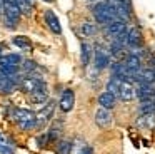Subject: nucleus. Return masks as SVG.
<instances>
[{
    "label": "nucleus",
    "mask_w": 155,
    "mask_h": 154,
    "mask_svg": "<svg viewBox=\"0 0 155 154\" xmlns=\"http://www.w3.org/2000/svg\"><path fill=\"white\" fill-rule=\"evenodd\" d=\"M92 13H94L97 23L105 25V27L110 22H114V20H122L120 17H118V12H117V9H115V5L110 0H100L98 3H95V5L92 7Z\"/></svg>",
    "instance_id": "f257e3e1"
},
{
    "label": "nucleus",
    "mask_w": 155,
    "mask_h": 154,
    "mask_svg": "<svg viewBox=\"0 0 155 154\" xmlns=\"http://www.w3.org/2000/svg\"><path fill=\"white\" fill-rule=\"evenodd\" d=\"M12 117L22 131H30L37 127V114L28 109H14Z\"/></svg>",
    "instance_id": "f03ea898"
},
{
    "label": "nucleus",
    "mask_w": 155,
    "mask_h": 154,
    "mask_svg": "<svg viewBox=\"0 0 155 154\" xmlns=\"http://www.w3.org/2000/svg\"><path fill=\"white\" fill-rule=\"evenodd\" d=\"M4 15H5V27L7 29H15L17 22L20 20L22 12L15 0H4Z\"/></svg>",
    "instance_id": "7ed1b4c3"
},
{
    "label": "nucleus",
    "mask_w": 155,
    "mask_h": 154,
    "mask_svg": "<svg viewBox=\"0 0 155 154\" xmlns=\"http://www.w3.org/2000/svg\"><path fill=\"white\" fill-rule=\"evenodd\" d=\"M44 86H47L45 80L40 75H37V74H27V75L20 77V84H18V87L27 94L35 92V90L42 89Z\"/></svg>",
    "instance_id": "20e7f679"
},
{
    "label": "nucleus",
    "mask_w": 155,
    "mask_h": 154,
    "mask_svg": "<svg viewBox=\"0 0 155 154\" xmlns=\"http://www.w3.org/2000/svg\"><path fill=\"white\" fill-rule=\"evenodd\" d=\"M20 84V79L17 75H5L0 72V94L2 96H8L12 94Z\"/></svg>",
    "instance_id": "39448f33"
},
{
    "label": "nucleus",
    "mask_w": 155,
    "mask_h": 154,
    "mask_svg": "<svg viewBox=\"0 0 155 154\" xmlns=\"http://www.w3.org/2000/svg\"><path fill=\"white\" fill-rule=\"evenodd\" d=\"M124 62V65L127 67V70L132 74V77H135L138 72L142 70V59H140V55L138 54H127L125 55V59L122 60Z\"/></svg>",
    "instance_id": "423d86ee"
},
{
    "label": "nucleus",
    "mask_w": 155,
    "mask_h": 154,
    "mask_svg": "<svg viewBox=\"0 0 155 154\" xmlns=\"http://www.w3.org/2000/svg\"><path fill=\"white\" fill-rule=\"evenodd\" d=\"M54 110H55V102H54V100H48V102H45V106L37 112V127H44L45 124H47L48 121L52 119V116H54Z\"/></svg>",
    "instance_id": "0eeeda50"
},
{
    "label": "nucleus",
    "mask_w": 155,
    "mask_h": 154,
    "mask_svg": "<svg viewBox=\"0 0 155 154\" xmlns=\"http://www.w3.org/2000/svg\"><path fill=\"white\" fill-rule=\"evenodd\" d=\"M94 67L97 70H104L108 67V52L102 45L94 47Z\"/></svg>",
    "instance_id": "6e6552de"
},
{
    "label": "nucleus",
    "mask_w": 155,
    "mask_h": 154,
    "mask_svg": "<svg viewBox=\"0 0 155 154\" xmlns=\"http://www.w3.org/2000/svg\"><path fill=\"white\" fill-rule=\"evenodd\" d=\"M127 23H125V20H114V22H110L107 27H105V32H107V35H110L112 39H117V37L124 35V33H127Z\"/></svg>",
    "instance_id": "1a4fd4ad"
},
{
    "label": "nucleus",
    "mask_w": 155,
    "mask_h": 154,
    "mask_svg": "<svg viewBox=\"0 0 155 154\" xmlns=\"http://www.w3.org/2000/svg\"><path fill=\"white\" fill-rule=\"evenodd\" d=\"M74 104H75V94L72 89H65L62 92L60 99H58V107H60L62 112H70L74 109Z\"/></svg>",
    "instance_id": "9d476101"
},
{
    "label": "nucleus",
    "mask_w": 155,
    "mask_h": 154,
    "mask_svg": "<svg viewBox=\"0 0 155 154\" xmlns=\"http://www.w3.org/2000/svg\"><path fill=\"white\" fill-rule=\"evenodd\" d=\"M44 19H45V23H47L48 30L55 35H60L62 33V23L58 20V17L54 13V10H45L44 13Z\"/></svg>",
    "instance_id": "9b49d317"
},
{
    "label": "nucleus",
    "mask_w": 155,
    "mask_h": 154,
    "mask_svg": "<svg viewBox=\"0 0 155 154\" xmlns=\"http://www.w3.org/2000/svg\"><path fill=\"white\" fill-rule=\"evenodd\" d=\"M127 47L134 50L142 47V33L137 27H132L127 30Z\"/></svg>",
    "instance_id": "f8f14e48"
},
{
    "label": "nucleus",
    "mask_w": 155,
    "mask_h": 154,
    "mask_svg": "<svg viewBox=\"0 0 155 154\" xmlns=\"http://www.w3.org/2000/svg\"><path fill=\"white\" fill-rule=\"evenodd\" d=\"M135 96H137V90H135V86L132 84V80H122L118 97H120L124 102H127V100H132Z\"/></svg>",
    "instance_id": "ddd939ff"
},
{
    "label": "nucleus",
    "mask_w": 155,
    "mask_h": 154,
    "mask_svg": "<svg viewBox=\"0 0 155 154\" xmlns=\"http://www.w3.org/2000/svg\"><path fill=\"white\" fill-rule=\"evenodd\" d=\"M92 57H94V45L88 42H82L80 44V60L82 65L87 67L92 62Z\"/></svg>",
    "instance_id": "4468645a"
},
{
    "label": "nucleus",
    "mask_w": 155,
    "mask_h": 154,
    "mask_svg": "<svg viewBox=\"0 0 155 154\" xmlns=\"http://www.w3.org/2000/svg\"><path fill=\"white\" fill-rule=\"evenodd\" d=\"M95 122H97L98 127H108L112 124V116L107 109L100 107V109L95 112Z\"/></svg>",
    "instance_id": "2eb2a0df"
},
{
    "label": "nucleus",
    "mask_w": 155,
    "mask_h": 154,
    "mask_svg": "<svg viewBox=\"0 0 155 154\" xmlns=\"http://www.w3.org/2000/svg\"><path fill=\"white\" fill-rule=\"evenodd\" d=\"M12 44L14 45H17L20 50H24V52H32V49H34V45H32L30 39L25 35H15L14 39H12Z\"/></svg>",
    "instance_id": "dca6fc26"
},
{
    "label": "nucleus",
    "mask_w": 155,
    "mask_h": 154,
    "mask_svg": "<svg viewBox=\"0 0 155 154\" xmlns=\"http://www.w3.org/2000/svg\"><path fill=\"white\" fill-rule=\"evenodd\" d=\"M30 100L34 104H45V102H48V87L44 86L42 89L32 92L30 94Z\"/></svg>",
    "instance_id": "f3484780"
},
{
    "label": "nucleus",
    "mask_w": 155,
    "mask_h": 154,
    "mask_svg": "<svg viewBox=\"0 0 155 154\" xmlns=\"http://www.w3.org/2000/svg\"><path fill=\"white\" fill-rule=\"evenodd\" d=\"M137 126L142 129H153L155 127V114H140L137 119Z\"/></svg>",
    "instance_id": "a211bd4d"
},
{
    "label": "nucleus",
    "mask_w": 155,
    "mask_h": 154,
    "mask_svg": "<svg viewBox=\"0 0 155 154\" xmlns=\"http://www.w3.org/2000/svg\"><path fill=\"white\" fill-rule=\"evenodd\" d=\"M98 104H100V107H104V109H107V110L114 109L115 107V96L105 90V92H102L100 96H98Z\"/></svg>",
    "instance_id": "6ab92c4d"
},
{
    "label": "nucleus",
    "mask_w": 155,
    "mask_h": 154,
    "mask_svg": "<svg viewBox=\"0 0 155 154\" xmlns=\"http://www.w3.org/2000/svg\"><path fill=\"white\" fill-rule=\"evenodd\" d=\"M0 154H15L12 141L2 132H0Z\"/></svg>",
    "instance_id": "aec40b11"
},
{
    "label": "nucleus",
    "mask_w": 155,
    "mask_h": 154,
    "mask_svg": "<svg viewBox=\"0 0 155 154\" xmlns=\"http://www.w3.org/2000/svg\"><path fill=\"white\" fill-rule=\"evenodd\" d=\"M80 32L84 37H94L98 33V27L92 22H82L80 23Z\"/></svg>",
    "instance_id": "412c9836"
},
{
    "label": "nucleus",
    "mask_w": 155,
    "mask_h": 154,
    "mask_svg": "<svg viewBox=\"0 0 155 154\" xmlns=\"http://www.w3.org/2000/svg\"><path fill=\"white\" fill-rule=\"evenodd\" d=\"M0 64L2 65H20L22 64V57L18 54H8V55H2L0 59Z\"/></svg>",
    "instance_id": "4be33fe9"
},
{
    "label": "nucleus",
    "mask_w": 155,
    "mask_h": 154,
    "mask_svg": "<svg viewBox=\"0 0 155 154\" xmlns=\"http://www.w3.org/2000/svg\"><path fill=\"white\" fill-rule=\"evenodd\" d=\"M120 86H122V79H118V77L112 75L110 80L107 82V92L114 94V96L117 97L118 92H120Z\"/></svg>",
    "instance_id": "5701e85b"
},
{
    "label": "nucleus",
    "mask_w": 155,
    "mask_h": 154,
    "mask_svg": "<svg viewBox=\"0 0 155 154\" xmlns=\"http://www.w3.org/2000/svg\"><path fill=\"white\" fill-rule=\"evenodd\" d=\"M22 69H24L27 74H32V72H35V70L38 69V65H37V62H34V60H22Z\"/></svg>",
    "instance_id": "b1692460"
},
{
    "label": "nucleus",
    "mask_w": 155,
    "mask_h": 154,
    "mask_svg": "<svg viewBox=\"0 0 155 154\" xmlns=\"http://www.w3.org/2000/svg\"><path fill=\"white\" fill-rule=\"evenodd\" d=\"M70 149H72V144L68 141H60L57 146V154H70Z\"/></svg>",
    "instance_id": "393cba45"
},
{
    "label": "nucleus",
    "mask_w": 155,
    "mask_h": 154,
    "mask_svg": "<svg viewBox=\"0 0 155 154\" xmlns=\"http://www.w3.org/2000/svg\"><path fill=\"white\" fill-rule=\"evenodd\" d=\"M0 72L5 74V75H17L18 67L17 65H2L0 64Z\"/></svg>",
    "instance_id": "a878e982"
},
{
    "label": "nucleus",
    "mask_w": 155,
    "mask_h": 154,
    "mask_svg": "<svg viewBox=\"0 0 155 154\" xmlns=\"http://www.w3.org/2000/svg\"><path fill=\"white\" fill-rule=\"evenodd\" d=\"M82 154H92V147H90V146H87L84 151H82Z\"/></svg>",
    "instance_id": "bb28decb"
},
{
    "label": "nucleus",
    "mask_w": 155,
    "mask_h": 154,
    "mask_svg": "<svg viewBox=\"0 0 155 154\" xmlns=\"http://www.w3.org/2000/svg\"><path fill=\"white\" fill-rule=\"evenodd\" d=\"M120 3H124V5H127V7H132V2L130 0H118Z\"/></svg>",
    "instance_id": "cd10ccee"
},
{
    "label": "nucleus",
    "mask_w": 155,
    "mask_h": 154,
    "mask_svg": "<svg viewBox=\"0 0 155 154\" xmlns=\"http://www.w3.org/2000/svg\"><path fill=\"white\" fill-rule=\"evenodd\" d=\"M0 13H4V0H0Z\"/></svg>",
    "instance_id": "c85d7f7f"
},
{
    "label": "nucleus",
    "mask_w": 155,
    "mask_h": 154,
    "mask_svg": "<svg viewBox=\"0 0 155 154\" xmlns=\"http://www.w3.org/2000/svg\"><path fill=\"white\" fill-rule=\"evenodd\" d=\"M2 49H4V44H0V59H2Z\"/></svg>",
    "instance_id": "c756f323"
},
{
    "label": "nucleus",
    "mask_w": 155,
    "mask_h": 154,
    "mask_svg": "<svg viewBox=\"0 0 155 154\" xmlns=\"http://www.w3.org/2000/svg\"><path fill=\"white\" fill-rule=\"evenodd\" d=\"M44 2H47V3H52V2H54V0H44Z\"/></svg>",
    "instance_id": "7c9ffc66"
},
{
    "label": "nucleus",
    "mask_w": 155,
    "mask_h": 154,
    "mask_svg": "<svg viewBox=\"0 0 155 154\" xmlns=\"http://www.w3.org/2000/svg\"><path fill=\"white\" fill-rule=\"evenodd\" d=\"M28 2H30V3H32V5H34V2H35V0H28Z\"/></svg>",
    "instance_id": "2f4dec72"
}]
</instances>
